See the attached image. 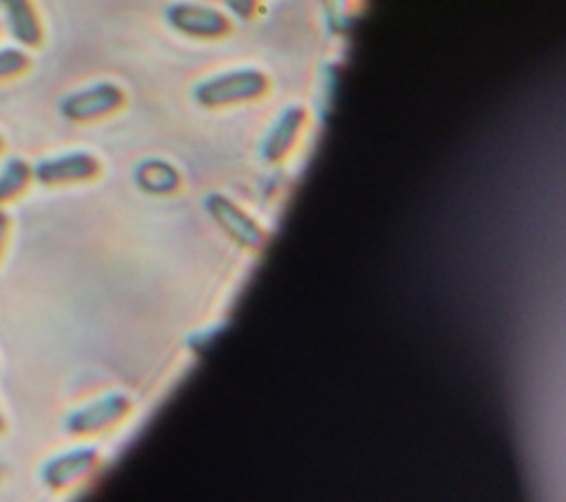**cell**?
<instances>
[{"label":"cell","mask_w":566,"mask_h":502,"mask_svg":"<svg viewBox=\"0 0 566 502\" xmlns=\"http://www.w3.org/2000/svg\"><path fill=\"white\" fill-rule=\"evenodd\" d=\"M268 88V80L263 73L254 69L223 73L219 77L206 80L195 88V100L201 106H223L243 100H254Z\"/></svg>","instance_id":"obj_1"},{"label":"cell","mask_w":566,"mask_h":502,"mask_svg":"<svg viewBox=\"0 0 566 502\" xmlns=\"http://www.w3.org/2000/svg\"><path fill=\"white\" fill-rule=\"evenodd\" d=\"M124 104V93L113 82H97L69 93L60 102V113L69 122H91L117 111Z\"/></svg>","instance_id":"obj_2"},{"label":"cell","mask_w":566,"mask_h":502,"mask_svg":"<svg viewBox=\"0 0 566 502\" xmlns=\"http://www.w3.org/2000/svg\"><path fill=\"white\" fill-rule=\"evenodd\" d=\"M130 409V400L124 394L102 396L75 411H71L64 420V431L69 436H93L113 425H117Z\"/></svg>","instance_id":"obj_3"},{"label":"cell","mask_w":566,"mask_h":502,"mask_svg":"<svg viewBox=\"0 0 566 502\" xmlns=\"http://www.w3.org/2000/svg\"><path fill=\"white\" fill-rule=\"evenodd\" d=\"M33 181L40 186H62L88 181L99 172V161L86 150L62 153L53 157H44L31 166Z\"/></svg>","instance_id":"obj_4"},{"label":"cell","mask_w":566,"mask_h":502,"mask_svg":"<svg viewBox=\"0 0 566 502\" xmlns=\"http://www.w3.org/2000/svg\"><path fill=\"white\" fill-rule=\"evenodd\" d=\"M97 460H99V453L93 447H77V449L55 453L42 464L40 480L53 493L64 491L77 484L80 480H84L86 475H91L97 467Z\"/></svg>","instance_id":"obj_5"},{"label":"cell","mask_w":566,"mask_h":502,"mask_svg":"<svg viewBox=\"0 0 566 502\" xmlns=\"http://www.w3.org/2000/svg\"><path fill=\"white\" fill-rule=\"evenodd\" d=\"M208 212L212 219L226 230L230 239H234L239 245L245 248H259L263 243V232L256 226L254 219H250L239 206H234L230 199L221 195H210L208 197Z\"/></svg>","instance_id":"obj_6"},{"label":"cell","mask_w":566,"mask_h":502,"mask_svg":"<svg viewBox=\"0 0 566 502\" xmlns=\"http://www.w3.org/2000/svg\"><path fill=\"white\" fill-rule=\"evenodd\" d=\"M168 22L188 35H199V38H217L223 35L228 31V20L223 13H219L217 9L210 7H201V4H172L168 9Z\"/></svg>","instance_id":"obj_7"},{"label":"cell","mask_w":566,"mask_h":502,"mask_svg":"<svg viewBox=\"0 0 566 502\" xmlns=\"http://www.w3.org/2000/svg\"><path fill=\"white\" fill-rule=\"evenodd\" d=\"M0 11L15 44L22 49H38L42 44L44 31L31 0H0Z\"/></svg>","instance_id":"obj_8"},{"label":"cell","mask_w":566,"mask_h":502,"mask_svg":"<svg viewBox=\"0 0 566 502\" xmlns=\"http://www.w3.org/2000/svg\"><path fill=\"white\" fill-rule=\"evenodd\" d=\"M305 122V111L298 108V106H292L287 108L276 126L272 128V133L268 135L265 139V146H263V157L268 161H279L285 157V153L292 148V144L296 142V135L301 133V126Z\"/></svg>","instance_id":"obj_9"},{"label":"cell","mask_w":566,"mask_h":502,"mask_svg":"<svg viewBox=\"0 0 566 502\" xmlns=\"http://www.w3.org/2000/svg\"><path fill=\"white\" fill-rule=\"evenodd\" d=\"M33 181L31 164L22 157H9L0 168V206L18 199Z\"/></svg>","instance_id":"obj_10"},{"label":"cell","mask_w":566,"mask_h":502,"mask_svg":"<svg viewBox=\"0 0 566 502\" xmlns=\"http://www.w3.org/2000/svg\"><path fill=\"white\" fill-rule=\"evenodd\" d=\"M135 179L142 186V190L153 192V195H166V192H172L179 186L177 170L170 164L159 161V159L144 161L137 168Z\"/></svg>","instance_id":"obj_11"},{"label":"cell","mask_w":566,"mask_h":502,"mask_svg":"<svg viewBox=\"0 0 566 502\" xmlns=\"http://www.w3.org/2000/svg\"><path fill=\"white\" fill-rule=\"evenodd\" d=\"M31 64V57L20 46H0V82L22 75Z\"/></svg>","instance_id":"obj_12"},{"label":"cell","mask_w":566,"mask_h":502,"mask_svg":"<svg viewBox=\"0 0 566 502\" xmlns=\"http://www.w3.org/2000/svg\"><path fill=\"white\" fill-rule=\"evenodd\" d=\"M9 228H11V219H9L7 210L0 206V257H2V250H4V243L9 237Z\"/></svg>","instance_id":"obj_13"},{"label":"cell","mask_w":566,"mask_h":502,"mask_svg":"<svg viewBox=\"0 0 566 502\" xmlns=\"http://www.w3.org/2000/svg\"><path fill=\"white\" fill-rule=\"evenodd\" d=\"M252 2H254V0H228V4L232 7V11L239 13V15H250Z\"/></svg>","instance_id":"obj_14"},{"label":"cell","mask_w":566,"mask_h":502,"mask_svg":"<svg viewBox=\"0 0 566 502\" xmlns=\"http://www.w3.org/2000/svg\"><path fill=\"white\" fill-rule=\"evenodd\" d=\"M4 427H7V422H4V416H2V409H0V433L4 431Z\"/></svg>","instance_id":"obj_15"},{"label":"cell","mask_w":566,"mask_h":502,"mask_svg":"<svg viewBox=\"0 0 566 502\" xmlns=\"http://www.w3.org/2000/svg\"><path fill=\"white\" fill-rule=\"evenodd\" d=\"M2 148H4V139H2V135H0V153H2Z\"/></svg>","instance_id":"obj_16"}]
</instances>
